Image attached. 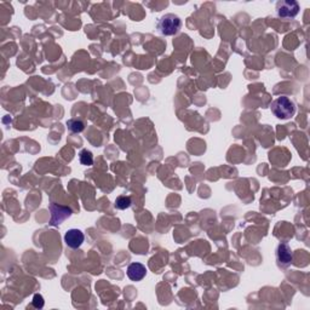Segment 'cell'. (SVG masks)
I'll use <instances>...</instances> for the list:
<instances>
[{
  "label": "cell",
  "instance_id": "2",
  "mask_svg": "<svg viewBox=\"0 0 310 310\" xmlns=\"http://www.w3.org/2000/svg\"><path fill=\"white\" fill-rule=\"evenodd\" d=\"M158 30L162 35H174L180 32L182 21L174 14H167L158 21Z\"/></svg>",
  "mask_w": 310,
  "mask_h": 310
},
{
  "label": "cell",
  "instance_id": "6",
  "mask_svg": "<svg viewBox=\"0 0 310 310\" xmlns=\"http://www.w3.org/2000/svg\"><path fill=\"white\" fill-rule=\"evenodd\" d=\"M85 240L84 233L79 229H69L64 235V242L70 248H79Z\"/></svg>",
  "mask_w": 310,
  "mask_h": 310
},
{
  "label": "cell",
  "instance_id": "4",
  "mask_svg": "<svg viewBox=\"0 0 310 310\" xmlns=\"http://www.w3.org/2000/svg\"><path fill=\"white\" fill-rule=\"evenodd\" d=\"M49 210H50L51 212V226H58V224L62 223L64 219H67L68 217H70V214H72V210H70V208L61 206V205L55 204V202L50 204Z\"/></svg>",
  "mask_w": 310,
  "mask_h": 310
},
{
  "label": "cell",
  "instance_id": "3",
  "mask_svg": "<svg viewBox=\"0 0 310 310\" xmlns=\"http://www.w3.org/2000/svg\"><path fill=\"white\" fill-rule=\"evenodd\" d=\"M276 12L282 18H294L299 12V4L294 0H285L276 4Z\"/></svg>",
  "mask_w": 310,
  "mask_h": 310
},
{
  "label": "cell",
  "instance_id": "5",
  "mask_svg": "<svg viewBox=\"0 0 310 310\" xmlns=\"http://www.w3.org/2000/svg\"><path fill=\"white\" fill-rule=\"evenodd\" d=\"M276 260H278V264L282 267V268H286L292 263L293 260V253L291 247L288 246L286 242H281L276 248Z\"/></svg>",
  "mask_w": 310,
  "mask_h": 310
},
{
  "label": "cell",
  "instance_id": "8",
  "mask_svg": "<svg viewBox=\"0 0 310 310\" xmlns=\"http://www.w3.org/2000/svg\"><path fill=\"white\" fill-rule=\"evenodd\" d=\"M67 126H68V130L70 132L79 134L81 131H84L85 124L81 120H78V119H70V120L67 121Z\"/></svg>",
  "mask_w": 310,
  "mask_h": 310
},
{
  "label": "cell",
  "instance_id": "7",
  "mask_svg": "<svg viewBox=\"0 0 310 310\" xmlns=\"http://www.w3.org/2000/svg\"><path fill=\"white\" fill-rule=\"evenodd\" d=\"M147 269L142 263H131L127 268V276L132 281H141L146 278Z\"/></svg>",
  "mask_w": 310,
  "mask_h": 310
},
{
  "label": "cell",
  "instance_id": "9",
  "mask_svg": "<svg viewBox=\"0 0 310 310\" xmlns=\"http://www.w3.org/2000/svg\"><path fill=\"white\" fill-rule=\"evenodd\" d=\"M79 160L82 165H85V166H91L92 164H94V155H92V153L90 150L87 149H82L80 153H79Z\"/></svg>",
  "mask_w": 310,
  "mask_h": 310
},
{
  "label": "cell",
  "instance_id": "10",
  "mask_svg": "<svg viewBox=\"0 0 310 310\" xmlns=\"http://www.w3.org/2000/svg\"><path fill=\"white\" fill-rule=\"evenodd\" d=\"M131 204H132V201H131L130 196H118L115 200V207L118 208V210H126L131 206Z\"/></svg>",
  "mask_w": 310,
  "mask_h": 310
},
{
  "label": "cell",
  "instance_id": "11",
  "mask_svg": "<svg viewBox=\"0 0 310 310\" xmlns=\"http://www.w3.org/2000/svg\"><path fill=\"white\" fill-rule=\"evenodd\" d=\"M32 303H33V306H34V308H36V309H41L42 306H44V304H45L44 298H42L41 294H39V293L34 294Z\"/></svg>",
  "mask_w": 310,
  "mask_h": 310
},
{
  "label": "cell",
  "instance_id": "1",
  "mask_svg": "<svg viewBox=\"0 0 310 310\" xmlns=\"http://www.w3.org/2000/svg\"><path fill=\"white\" fill-rule=\"evenodd\" d=\"M270 109H272L273 114L276 118L286 120V119H290L294 114L296 106H294L293 101L290 100L287 96H281L276 98L274 102L270 104Z\"/></svg>",
  "mask_w": 310,
  "mask_h": 310
}]
</instances>
